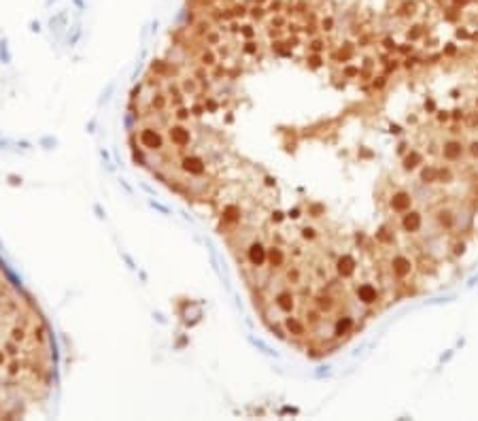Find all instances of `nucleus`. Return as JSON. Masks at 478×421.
Returning a JSON list of instances; mask_svg holds the SVG:
<instances>
[{"mask_svg": "<svg viewBox=\"0 0 478 421\" xmlns=\"http://www.w3.org/2000/svg\"><path fill=\"white\" fill-rule=\"evenodd\" d=\"M387 7L357 0H189L130 100L140 164L209 215L259 317L328 330L368 317L326 228L321 173L349 243L393 292L342 209L328 164L370 130L391 83Z\"/></svg>", "mask_w": 478, "mask_h": 421, "instance_id": "obj_1", "label": "nucleus"}, {"mask_svg": "<svg viewBox=\"0 0 478 421\" xmlns=\"http://www.w3.org/2000/svg\"><path fill=\"white\" fill-rule=\"evenodd\" d=\"M412 45L446 102L478 132V0H412Z\"/></svg>", "mask_w": 478, "mask_h": 421, "instance_id": "obj_2", "label": "nucleus"}, {"mask_svg": "<svg viewBox=\"0 0 478 421\" xmlns=\"http://www.w3.org/2000/svg\"><path fill=\"white\" fill-rule=\"evenodd\" d=\"M56 351L41 311L0 264V419L32 415L51 393Z\"/></svg>", "mask_w": 478, "mask_h": 421, "instance_id": "obj_3", "label": "nucleus"}]
</instances>
